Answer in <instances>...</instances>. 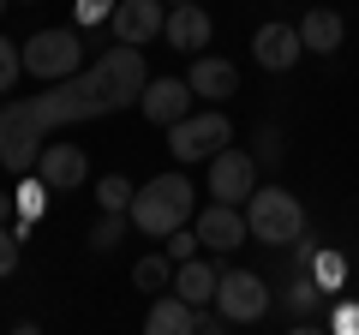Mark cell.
<instances>
[{
  "instance_id": "1",
  "label": "cell",
  "mask_w": 359,
  "mask_h": 335,
  "mask_svg": "<svg viewBox=\"0 0 359 335\" xmlns=\"http://www.w3.org/2000/svg\"><path fill=\"white\" fill-rule=\"evenodd\" d=\"M144 84H150L144 54L132 48V42H114V48L96 54L84 72L54 78L36 96H25V102H6L0 108V168H6V174H30L48 132L78 126V120L120 114V108H132L144 96Z\"/></svg>"
},
{
  "instance_id": "2",
  "label": "cell",
  "mask_w": 359,
  "mask_h": 335,
  "mask_svg": "<svg viewBox=\"0 0 359 335\" xmlns=\"http://www.w3.org/2000/svg\"><path fill=\"white\" fill-rule=\"evenodd\" d=\"M192 210H198V192H192V180L186 174H156V180H144L138 192H132V228L138 233H150V240H168L174 228H186L192 221Z\"/></svg>"
},
{
  "instance_id": "3",
  "label": "cell",
  "mask_w": 359,
  "mask_h": 335,
  "mask_svg": "<svg viewBox=\"0 0 359 335\" xmlns=\"http://www.w3.org/2000/svg\"><path fill=\"white\" fill-rule=\"evenodd\" d=\"M245 228H252L257 245H294L306 240V204L282 186H264V192L245 198Z\"/></svg>"
},
{
  "instance_id": "4",
  "label": "cell",
  "mask_w": 359,
  "mask_h": 335,
  "mask_svg": "<svg viewBox=\"0 0 359 335\" xmlns=\"http://www.w3.org/2000/svg\"><path fill=\"white\" fill-rule=\"evenodd\" d=\"M18 48H25V72H30V78H42V84L84 72V36H78V25L36 30V36H30V42H18Z\"/></svg>"
},
{
  "instance_id": "5",
  "label": "cell",
  "mask_w": 359,
  "mask_h": 335,
  "mask_svg": "<svg viewBox=\"0 0 359 335\" xmlns=\"http://www.w3.org/2000/svg\"><path fill=\"white\" fill-rule=\"evenodd\" d=\"M228 138H233V126H228L222 108H198V114H186V120L168 126V150H174V162H210Z\"/></svg>"
},
{
  "instance_id": "6",
  "label": "cell",
  "mask_w": 359,
  "mask_h": 335,
  "mask_svg": "<svg viewBox=\"0 0 359 335\" xmlns=\"http://www.w3.org/2000/svg\"><path fill=\"white\" fill-rule=\"evenodd\" d=\"M216 311L228 323H257L269 311V282L257 270H222L216 282Z\"/></svg>"
},
{
  "instance_id": "7",
  "label": "cell",
  "mask_w": 359,
  "mask_h": 335,
  "mask_svg": "<svg viewBox=\"0 0 359 335\" xmlns=\"http://www.w3.org/2000/svg\"><path fill=\"white\" fill-rule=\"evenodd\" d=\"M252 192H257L252 150H228V144H222V150L210 156V198H222V204H245Z\"/></svg>"
},
{
  "instance_id": "8",
  "label": "cell",
  "mask_w": 359,
  "mask_h": 335,
  "mask_svg": "<svg viewBox=\"0 0 359 335\" xmlns=\"http://www.w3.org/2000/svg\"><path fill=\"white\" fill-rule=\"evenodd\" d=\"M162 18H168V0H114V13H108V36L144 48V42L162 36Z\"/></svg>"
},
{
  "instance_id": "9",
  "label": "cell",
  "mask_w": 359,
  "mask_h": 335,
  "mask_svg": "<svg viewBox=\"0 0 359 335\" xmlns=\"http://www.w3.org/2000/svg\"><path fill=\"white\" fill-rule=\"evenodd\" d=\"M192 233H198V245H204V252H233V245L252 240V228H245V210H240V204H222V198L198 210Z\"/></svg>"
},
{
  "instance_id": "10",
  "label": "cell",
  "mask_w": 359,
  "mask_h": 335,
  "mask_svg": "<svg viewBox=\"0 0 359 335\" xmlns=\"http://www.w3.org/2000/svg\"><path fill=\"white\" fill-rule=\"evenodd\" d=\"M192 84H186V78H150V84H144V96H138V108H144V120H150V126H174V120H186L192 114Z\"/></svg>"
},
{
  "instance_id": "11",
  "label": "cell",
  "mask_w": 359,
  "mask_h": 335,
  "mask_svg": "<svg viewBox=\"0 0 359 335\" xmlns=\"http://www.w3.org/2000/svg\"><path fill=\"white\" fill-rule=\"evenodd\" d=\"M36 174L48 180V192H72V186H84V174H90V150L84 144H42L36 150Z\"/></svg>"
},
{
  "instance_id": "12",
  "label": "cell",
  "mask_w": 359,
  "mask_h": 335,
  "mask_svg": "<svg viewBox=\"0 0 359 335\" xmlns=\"http://www.w3.org/2000/svg\"><path fill=\"white\" fill-rule=\"evenodd\" d=\"M252 54H257V66H264V72H294L299 54H306L299 25H282V18H276V25H264V30L252 36Z\"/></svg>"
},
{
  "instance_id": "13",
  "label": "cell",
  "mask_w": 359,
  "mask_h": 335,
  "mask_svg": "<svg viewBox=\"0 0 359 335\" xmlns=\"http://www.w3.org/2000/svg\"><path fill=\"white\" fill-rule=\"evenodd\" d=\"M186 84H192L198 102H228V96L240 90V66L222 60V54H192V72H186Z\"/></svg>"
},
{
  "instance_id": "14",
  "label": "cell",
  "mask_w": 359,
  "mask_h": 335,
  "mask_svg": "<svg viewBox=\"0 0 359 335\" xmlns=\"http://www.w3.org/2000/svg\"><path fill=\"white\" fill-rule=\"evenodd\" d=\"M210 13L198 6V0H186V6H168V18H162V36L174 42V54H204L210 48Z\"/></svg>"
},
{
  "instance_id": "15",
  "label": "cell",
  "mask_w": 359,
  "mask_h": 335,
  "mask_svg": "<svg viewBox=\"0 0 359 335\" xmlns=\"http://www.w3.org/2000/svg\"><path fill=\"white\" fill-rule=\"evenodd\" d=\"M341 36H347V25H341L335 6H306V13H299V42H306V54H335Z\"/></svg>"
},
{
  "instance_id": "16",
  "label": "cell",
  "mask_w": 359,
  "mask_h": 335,
  "mask_svg": "<svg viewBox=\"0 0 359 335\" xmlns=\"http://www.w3.org/2000/svg\"><path fill=\"white\" fill-rule=\"evenodd\" d=\"M216 282H222V270H216L210 258L174 264V294L186 299V306H216Z\"/></svg>"
},
{
  "instance_id": "17",
  "label": "cell",
  "mask_w": 359,
  "mask_h": 335,
  "mask_svg": "<svg viewBox=\"0 0 359 335\" xmlns=\"http://www.w3.org/2000/svg\"><path fill=\"white\" fill-rule=\"evenodd\" d=\"M192 323H198V306H186L174 287H168V294H156V306L144 311V329H150V335H186Z\"/></svg>"
},
{
  "instance_id": "18",
  "label": "cell",
  "mask_w": 359,
  "mask_h": 335,
  "mask_svg": "<svg viewBox=\"0 0 359 335\" xmlns=\"http://www.w3.org/2000/svg\"><path fill=\"white\" fill-rule=\"evenodd\" d=\"M132 282H138L144 294H168V287H174V258H168V252L138 258V264H132Z\"/></svg>"
},
{
  "instance_id": "19",
  "label": "cell",
  "mask_w": 359,
  "mask_h": 335,
  "mask_svg": "<svg viewBox=\"0 0 359 335\" xmlns=\"http://www.w3.org/2000/svg\"><path fill=\"white\" fill-rule=\"evenodd\" d=\"M126 233H132V216L126 210H102V221L90 228V252H114V245H126Z\"/></svg>"
},
{
  "instance_id": "20",
  "label": "cell",
  "mask_w": 359,
  "mask_h": 335,
  "mask_svg": "<svg viewBox=\"0 0 359 335\" xmlns=\"http://www.w3.org/2000/svg\"><path fill=\"white\" fill-rule=\"evenodd\" d=\"M306 270H311V282H318L323 294H341V282H347V258L341 252H311Z\"/></svg>"
},
{
  "instance_id": "21",
  "label": "cell",
  "mask_w": 359,
  "mask_h": 335,
  "mask_svg": "<svg viewBox=\"0 0 359 335\" xmlns=\"http://www.w3.org/2000/svg\"><path fill=\"white\" fill-rule=\"evenodd\" d=\"M282 306L294 311V317H306V311H318V306H323V287L311 282V270H299L294 282H287V294H282Z\"/></svg>"
},
{
  "instance_id": "22",
  "label": "cell",
  "mask_w": 359,
  "mask_h": 335,
  "mask_svg": "<svg viewBox=\"0 0 359 335\" xmlns=\"http://www.w3.org/2000/svg\"><path fill=\"white\" fill-rule=\"evenodd\" d=\"M18 216H30V221H36L42 216V210H48V180H42V174H36V168H30V174H18Z\"/></svg>"
},
{
  "instance_id": "23",
  "label": "cell",
  "mask_w": 359,
  "mask_h": 335,
  "mask_svg": "<svg viewBox=\"0 0 359 335\" xmlns=\"http://www.w3.org/2000/svg\"><path fill=\"white\" fill-rule=\"evenodd\" d=\"M282 156L287 150H282V132H276V126H257L252 132V162L257 168H282Z\"/></svg>"
},
{
  "instance_id": "24",
  "label": "cell",
  "mask_w": 359,
  "mask_h": 335,
  "mask_svg": "<svg viewBox=\"0 0 359 335\" xmlns=\"http://www.w3.org/2000/svg\"><path fill=\"white\" fill-rule=\"evenodd\" d=\"M96 204L102 210H132V180L126 174H102L96 180Z\"/></svg>"
},
{
  "instance_id": "25",
  "label": "cell",
  "mask_w": 359,
  "mask_h": 335,
  "mask_svg": "<svg viewBox=\"0 0 359 335\" xmlns=\"http://www.w3.org/2000/svg\"><path fill=\"white\" fill-rule=\"evenodd\" d=\"M18 72H25V48H18L13 36H0V96L18 84Z\"/></svg>"
},
{
  "instance_id": "26",
  "label": "cell",
  "mask_w": 359,
  "mask_h": 335,
  "mask_svg": "<svg viewBox=\"0 0 359 335\" xmlns=\"http://www.w3.org/2000/svg\"><path fill=\"white\" fill-rule=\"evenodd\" d=\"M108 13H114V0H78V6H72V25L78 30H96V25H108Z\"/></svg>"
},
{
  "instance_id": "27",
  "label": "cell",
  "mask_w": 359,
  "mask_h": 335,
  "mask_svg": "<svg viewBox=\"0 0 359 335\" xmlns=\"http://www.w3.org/2000/svg\"><path fill=\"white\" fill-rule=\"evenodd\" d=\"M162 252H168L174 264H186V258H198L204 245H198V233H192V228H174V233H168V245H162Z\"/></svg>"
},
{
  "instance_id": "28",
  "label": "cell",
  "mask_w": 359,
  "mask_h": 335,
  "mask_svg": "<svg viewBox=\"0 0 359 335\" xmlns=\"http://www.w3.org/2000/svg\"><path fill=\"white\" fill-rule=\"evenodd\" d=\"M18 258H25V240H18L13 228H0V275H13Z\"/></svg>"
},
{
  "instance_id": "29",
  "label": "cell",
  "mask_w": 359,
  "mask_h": 335,
  "mask_svg": "<svg viewBox=\"0 0 359 335\" xmlns=\"http://www.w3.org/2000/svg\"><path fill=\"white\" fill-rule=\"evenodd\" d=\"M323 323H330V329H341V335H359V306L347 299V306H335V311H330Z\"/></svg>"
},
{
  "instance_id": "30",
  "label": "cell",
  "mask_w": 359,
  "mask_h": 335,
  "mask_svg": "<svg viewBox=\"0 0 359 335\" xmlns=\"http://www.w3.org/2000/svg\"><path fill=\"white\" fill-rule=\"evenodd\" d=\"M13 210H18V198H13V192H0V228L13 221Z\"/></svg>"
},
{
  "instance_id": "31",
  "label": "cell",
  "mask_w": 359,
  "mask_h": 335,
  "mask_svg": "<svg viewBox=\"0 0 359 335\" xmlns=\"http://www.w3.org/2000/svg\"><path fill=\"white\" fill-rule=\"evenodd\" d=\"M6 13H13V0H0V18H6Z\"/></svg>"
},
{
  "instance_id": "32",
  "label": "cell",
  "mask_w": 359,
  "mask_h": 335,
  "mask_svg": "<svg viewBox=\"0 0 359 335\" xmlns=\"http://www.w3.org/2000/svg\"><path fill=\"white\" fill-rule=\"evenodd\" d=\"M13 6H36V0H13Z\"/></svg>"
},
{
  "instance_id": "33",
  "label": "cell",
  "mask_w": 359,
  "mask_h": 335,
  "mask_svg": "<svg viewBox=\"0 0 359 335\" xmlns=\"http://www.w3.org/2000/svg\"><path fill=\"white\" fill-rule=\"evenodd\" d=\"M168 6H186V0H168Z\"/></svg>"
}]
</instances>
